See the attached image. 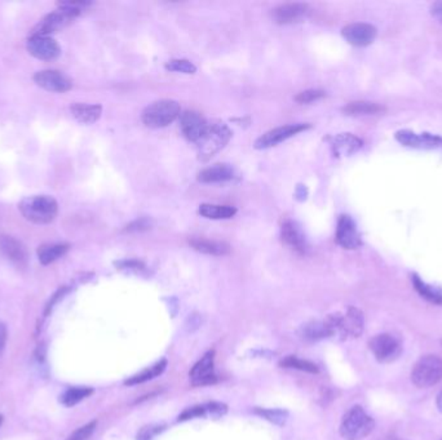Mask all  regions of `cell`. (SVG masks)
I'll list each match as a JSON object with an SVG mask.
<instances>
[{
  "instance_id": "cell-1",
  "label": "cell",
  "mask_w": 442,
  "mask_h": 440,
  "mask_svg": "<svg viewBox=\"0 0 442 440\" xmlns=\"http://www.w3.org/2000/svg\"><path fill=\"white\" fill-rule=\"evenodd\" d=\"M18 208L27 221L32 224L47 225L51 224L57 216L59 204L52 196L34 195L25 198Z\"/></svg>"
},
{
  "instance_id": "cell-2",
  "label": "cell",
  "mask_w": 442,
  "mask_h": 440,
  "mask_svg": "<svg viewBox=\"0 0 442 440\" xmlns=\"http://www.w3.org/2000/svg\"><path fill=\"white\" fill-rule=\"evenodd\" d=\"M374 427V418L370 417L362 407L356 406L344 415L341 421L340 435L345 440H361L372 434Z\"/></svg>"
},
{
  "instance_id": "cell-3",
  "label": "cell",
  "mask_w": 442,
  "mask_h": 440,
  "mask_svg": "<svg viewBox=\"0 0 442 440\" xmlns=\"http://www.w3.org/2000/svg\"><path fill=\"white\" fill-rule=\"evenodd\" d=\"M181 108L173 100L156 101L142 113V122L149 128H163L175 122L180 116Z\"/></svg>"
},
{
  "instance_id": "cell-4",
  "label": "cell",
  "mask_w": 442,
  "mask_h": 440,
  "mask_svg": "<svg viewBox=\"0 0 442 440\" xmlns=\"http://www.w3.org/2000/svg\"><path fill=\"white\" fill-rule=\"evenodd\" d=\"M442 379V359L437 356L420 358L411 372V381L420 389L434 386Z\"/></svg>"
},
{
  "instance_id": "cell-5",
  "label": "cell",
  "mask_w": 442,
  "mask_h": 440,
  "mask_svg": "<svg viewBox=\"0 0 442 440\" xmlns=\"http://www.w3.org/2000/svg\"><path fill=\"white\" fill-rule=\"evenodd\" d=\"M231 137H232V132L226 127V124H209L207 131L197 142L199 158H202L203 161L209 159L229 142Z\"/></svg>"
},
{
  "instance_id": "cell-6",
  "label": "cell",
  "mask_w": 442,
  "mask_h": 440,
  "mask_svg": "<svg viewBox=\"0 0 442 440\" xmlns=\"http://www.w3.org/2000/svg\"><path fill=\"white\" fill-rule=\"evenodd\" d=\"M369 346H370L372 354L381 363L393 362L403 351V346H401L400 340L389 333L376 334L369 342Z\"/></svg>"
},
{
  "instance_id": "cell-7",
  "label": "cell",
  "mask_w": 442,
  "mask_h": 440,
  "mask_svg": "<svg viewBox=\"0 0 442 440\" xmlns=\"http://www.w3.org/2000/svg\"><path fill=\"white\" fill-rule=\"evenodd\" d=\"M79 13H80V11H77V9L60 7L57 12L49 13L39 23L32 35L48 37L49 34L57 32L63 27H66L77 15H79Z\"/></svg>"
},
{
  "instance_id": "cell-8",
  "label": "cell",
  "mask_w": 442,
  "mask_h": 440,
  "mask_svg": "<svg viewBox=\"0 0 442 440\" xmlns=\"http://www.w3.org/2000/svg\"><path fill=\"white\" fill-rule=\"evenodd\" d=\"M309 128V124H288V125H285V127L274 128L271 131L264 133L262 137L256 139L254 146L257 150L269 149V147L276 146L281 142L286 141L287 139H291L295 134H297V133H300L302 131H307Z\"/></svg>"
},
{
  "instance_id": "cell-9",
  "label": "cell",
  "mask_w": 442,
  "mask_h": 440,
  "mask_svg": "<svg viewBox=\"0 0 442 440\" xmlns=\"http://www.w3.org/2000/svg\"><path fill=\"white\" fill-rule=\"evenodd\" d=\"M376 34L378 30L375 26L364 23H349L341 30L343 38L355 46H370L376 38Z\"/></svg>"
},
{
  "instance_id": "cell-10",
  "label": "cell",
  "mask_w": 442,
  "mask_h": 440,
  "mask_svg": "<svg viewBox=\"0 0 442 440\" xmlns=\"http://www.w3.org/2000/svg\"><path fill=\"white\" fill-rule=\"evenodd\" d=\"M336 243L344 249H357L362 246L361 235L352 217L343 215L339 218L336 227Z\"/></svg>"
},
{
  "instance_id": "cell-11",
  "label": "cell",
  "mask_w": 442,
  "mask_h": 440,
  "mask_svg": "<svg viewBox=\"0 0 442 440\" xmlns=\"http://www.w3.org/2000/svg\"><path fill=\"white\" fill-rule=\"evenodd\" d=\"M34 82L48 92H68L73 87L69 77L57 70L39 71L34 75Z\"/></svg>"
},
{
  "instance_id": "cell-12",
  "label": "cell",
  "mask_w": 442,
  "mask_h": 440,
  "mask_svg": "<svg viewBox=\"0 0 442 440\" xmlns=\"http://www.w3.org/2000/svg\"><path fill=\"white\" fill-rule=\"evenodd\" d=\"M26 48L31 56H34L38 60H44V61L54 60L61 54V48L57 44V42L49 37L32 35L27 40Z\"/></svg>"
},
{
  "instance_id": "cell-13",
  "label": "cell",
  "mask_w": 442,
  "mask_h": 440,
  "mask_svg": "<svg viewBox=\"0 0 442 440\" xmlns=\"http://www.w3.org/2000/svg\"><path fill=\"white\" fill-rule=\"evenodd\" d=\"M180 127L186 139L197 144L207 131L209 123L199 113L188 110L180 116Z\"/></svg>"
},
{
  "instance_id": "cell-14",
  "label": "cell",
  "mask_w": 442,
  "mask_h": 440,
  "mask_svg": "<svg viewBox=\"0 0 442 440\" xmlns=\"http://www.w3.org/2000/svg\"><path fill=\"white\" fill-rule=\"evenodd\" d=\"M395 139L405 146L414 149H440L442 137L431 133H415L411 131H398Z\"/></svg>"
},
{
  "instance_id": "cell-15",
  "label": "cell",
  "mask_w": 442,
  "mask_h": 440,
  "mask_svg": "<svg viewBox=\"0 0 442 440\" xmlns=\"http://www.w3.org/2000/svg\"><path fill=\"white\" fill-rule=\"evenodd\" d=\"M214 351H209L192 368L190 379L194 386H206L216 382V375L214 371Z\"/></svg>"
},
{
  "instance_id": "cell-16",
  "label": "cell",
  "mask_w": 442,
  "mask_h": 440,
  "mask_svg": "<svg viewBox=\"0 0 442 440\" xmlns=\"http://www.w3.org/2000/svg\"><path fill=\"white\" fill-rule=\"evenodd\" d=\"M281 237H282V240L286 243L287 246L291 247V249H294L295 252H297V253H305L307 252L308 244H307L305 235H304V232L300 229V226L296 224L295 221L287 220L282 224Z\"/></svg>"
},
{
  "instance_id": "cell-17",
  "label": "cell",
  "mask_w": 442,
  "mask_h": 440,
  "mask_svg": "<svg viewBox=\"0 0 442 440\" xmlns=\"http://www.w3.org/2000/svg\"><path fill=\"white\" fill-rule=\"evenodd\" d=\"M364 325V314L356 308H350L345 315H341L340 340L361 336Z\"/></svg>"
},
{
  "instance_id": "cell-18",
  "label": "cell",
  "mask_w": 442,
  "mask_h": 440,
  "mask_svg": "<svg viewBox=\"0 0 442 440\" xmlns=\"http://www.w3.org/2000/svg\"><path fill=\"white\" fill-rule=\"evenodd\" d=\"M309 13V8L304 3H287L273 9V18L277 23H296Z\"/></svg>"
},
{
  "instance_id": "cell-19",
  "label": "cell",
  "mask_w": 442,
  "mask_h": 440,
  "mask_svg": "<svg viewBox=\"0 0 442 440\" xmlns=\"http://www.w3.org/2000/svg\"><path fill=\"white\" fill-rule=\"evenodd\" d=\"M0 252L17 265H25L27 261V251L20 240L13 237L1 235L0 237Z\"/></svg>"
},
{
  "instance_id": "cell-20",
  "label": "cell",
  "mask_w": 442,
  "mask_h": 440,
  "mask_svg": "<svg viewBox=\"0 0 442 440\" xmlns=\"http://www.w3.org/2000/svg\"><path fill=\"white\" fill-rule=\"evenodd\" d=\"M333 154L338 156H348L355 154L362 147V139H358L350 133H341L336 137H333Z\"/></svg>"
},
{
  "instance_id": "cell-21",
  "label": "cell",
  "mask_w": 442,
  "mask_h": 440,
  "mask_svg": "<svg viewBox=\"0 0 442 440\" xmlns=\"http://www.w3.org/2000/svg\"><path fill=\"white\" fill-rule=\"evenodd\" d=\"M233 177H234V170L229 164H215L199 172L198 181H201L203 184H215V182L229 181Z\"/></svg>"
},
{
  "instance_id": "cell-22",
  "label": "cell",
  "mask_w": 442,
  "mask_h": 440,
  "mask_svg": "<svg viewBox=\"0 0 442 440\" xmlns=\"http://www.w3.org/2000/svg\"><path fill=\"white\" fill-rule=\"evenodd\" d=\"M189 244L198 252L204 255L225 256L231 253V247L224 241H215L207 239H192Z\"/></svg>"
},
{
  "instance_id": "cell-23",
  "label": "cell",
  "mask_w": 442,
  "mask_h": 440,
  "mask_svg": "<svg viewBox=\"0 0 442 440\" xmlns=\"http://www.w3.org/2000/svg\"><path fill=\"white\" fill-rule=\"evenodd\" d=\"M411 282H412V286L415 288V291L423 298H426V301L442 306V288L428 284V283L423 282L422 279L419 278L417 274H414L411 277Z\"/></svg>"
},
{
  "instance_id": "cell-24",
  "label": "cell",
  "mask_w": 442,
  "mask_h": 440,
  "mask_svg": "<svg viewBox=\"0 0 442 440\" xmlns=\"http://www.w3.org/2000/svg\"><path fill=\"white\" fill-rule=\"evenodd\" d=\"M71 114L78 122L83 124H92L100 119L102 114V108L100 105H85V103H75L71 108Z\"/></svg>"
},
{
  "instance_id": "cell-25",
  "label": "cell",
  "mask_w": 442,
  "mask_h": 440,
  "mask_svg": "<svg viewBox=\"0 0 442 440\" xmlns=\"http://www.w3.org/2000/svg\"><path fill=\"white\" fill-rule=\"evenodd\" d=\"M386 108L379 103L369 102V101H355L349 102L347 106L343 108L344 114L352 116L376 115L383 113Z\"/></svg>"
},
{
  "instance_id": "cell-26",
  "label": "cell",
  "mask_w": 442,
  "mask_h": 440,
  "mask_svg": "<svg viewBox=\"0 0 442 440\" xmlns=\"http://www.w3.org/2000/svg\"><path fill=\"white\" fill-rule=\"evenodd\" d=\"M199 213L202 216L211 220H228L232 218L237 209L231 206H215V204H202L199 207Z\"/></svg>"
},
{
  "instance_id": "cell-27",
  "label": "cell",
  "mask_w": 442,
  "mask_h": 440,
  "mask_svg": "<svg viewBox=\"0 0 442 440\" xmlns=\"http://www.w3.org/2000/svg\"><path fill=\"white\" fill-rule=\"evenodd\" d=\"M69 249L68 244H46L38 249L39 261L43 265H49L65 255Z\"/></svg>"
},
{
  "instance_id": "cell-28",
  "label": "cell",
  "mask_w": 442,
  "mask_h": 440,
  "mask_svg": "<svg viewBox=\"0 0 442 440\" xmlns=\"http://www.w3.org/2000/svg\"><path fill=\"white\" fill-rule=\"evenodd\" d=\"M166 367H167V362H166V360H161V362H158V363L154 364V365L150 367V368H147L145 371L140 372L139 375L132 376L131 379L125 381V385L133 386V385L144 384V382H147L149 379H155V377H158L161 373H163V371L166 370Z\"/></svg>"
},
{
  "instance_id": "cell-29",
  "label": "cell",
  "mask_w": 442,
  "mask_h": 440,
  "mask_svg": "<svg viewBox=\"0 0 442 440\" xmlns=\"http://www.w3.org/2000/svg\"><path fill=\"white\" fill-rule=\"evenodd\" d=\"M302 337L305 340L318 341L322 339L330 337L327 327L325 325V320L322 322H310L309 325L302 327Z\"/></svg>"
},
{
  "instance_id": "cell-30",
  "label": "cell",
  "mask_w": 442,
  "mask_h": 440,
  "mask_svg": "<svg viewBox=\"0 0 442 440\" xmlns=\"http://www.w3.org/2000/svg\"><path fill=\"white\" fill-rule=\"evenodd\" d=\"M93 390L91 387H73L65 394L62 395L61 401L66 407H73L79 402H82L85 398H88L92 394Z\"/></svg>"
},
{
  "instance_id": "cell-31",
  "label": "cell",
  "mask_w": 442,
  "mask_h": 440,
  "mask_svg": "<svg viewBox=\"0 0 442 440\" xmlns=\"http://www.w3.org/2000/svg\"><path fill=\"white\" fill-rule=\"evenodd\" d=\"M281 365L285 368H293V370H299V371L308 372V373H318L316 364L295 358V356H287L286 359L281 362Z\"/></svg>"
},
{
  "instance_id": "cell-32",
  "label": "cell",
  "mask_w": 442,
  "mask_h": 440,
  "mask_svg": "<svg viewBox=\"0 0 442 440\" xmlns=\"http://www.w3.org/2000/svg\"><path fill=\"white\" fill-rule=\"evenodd\" d=\"M255 413L265 418V420L271 421L273 424L279 426L285 425L287 417H288V413L283 410H262V408H256Z\"/></svg>"
},
{
  "instance_id": "cell-33",
  "label": "cell",
  "mask_w": 442,
  "mask_h": 440,
  "mask_svg": "<svg viewBox=\"0 0 442 440\" xmlns=\"http://www.w3.org/2000/svg\"><path fill=\"white\" fill-rule=\"evenodd\" d=\"M166 69L183 74H194L197 71V68L193 62L188 60H172L166 63Z\"/></svg>"
},
{
  "instance_id": "cell-34",
  "label": "cell",
  "mask_w": 442,
  "mask_h": 440,
  "mask_svg": "<svg viewBox=\"0 0 442 440\" xmlns=\"http://www.w3.org/2000/svg\"><path fill=\"white\" fill-rule=\"evenodd\" d=\"M322 97H325V92H324V91L308 89V91L299 93V94L295 97V100H296V102H299V103H310V102H314V101L319 100V99H322Z\"/></svg>"
},
{
  "instance_id": "cell-35",
  "label": "cell",
  "mask_w": 442,
  "mask_h": 440,
  "mask_svg": "<svg viewBox=\"0 0 442 440\" xmlns=\"http://www.w3.org/2000/svg\"><path fill=\"white\" fill-rule=\"evenodd\" d=\"M94 429H96V421L90 422V424L82 426V427H79L77 432H74V433L71 434L66 440H87L92 435Z\"/></svg>"
},
{
  "instance_id": "cell-36",
  "label": "cell",
  "mask_w": 442,
  "mask_h": 440,
  "mask_svg": "<svg viewBox=\"0 0 442 440\" xmlns=\"http://www.w3.org/2000/svg\"><path fill=\"white\" fill-rule=\"evenodd\" d=\"M206 412H207V410H206L204 406L192 407V408H189V410H184V412L178 416V421H186V420H190V418L201 417Z\"/></svg>"
},
{
  "instance_id": "cell-37",
  "label": "cell",
  "mask_w": 442,
  "mask_h": 440,
  "mask_svg": "<svg viewBox=\"0 0 442 440\" xmlns=\"http://www.w3.org/2000/svg\"><path fill=\"white\" fill-rule=\"evenodd\" d=\"M150 226H152V222H150L147 218H140V220H136V221H133L132 224L128 225V226L125 227V232H145L147 229H150Z\"/></svg>"
},
{
  "instance_id": "cell-38",
  "label": "cell",
  "mask_w": 442,
  "mask_h": 440,
  "mask_svg": "<svg viewBox=\"0 0 442 440\" xmlns=\"http://www.w3.org/2000/svg\"><path fill=\"white\" fill-rule=\"evenodd\" d=\"M161 426H147V427H142L140 430V433L137 434V440H152V438L154 436L155 434L161 432Z\"/></svg>"
},
{
  "instance_id": "cell-39",
  "label": "cell",
  "mask_w": 442,
  "mask_h": 440,
  "mask_svg": "<svg viewBox=\"0 0 442 440\" xmlns=\"http://www.w3.org/2000/svg\"><path fill=\"white\" fill-rule=\"evenodd\" d=\"M204 407H206V410L209 412L211 415H214V416H221L226 412V406L223 404V403H209Z\"/></svg>"
},
{
  "instance_id": "cell-40",
  "label": "cell",
  "mask_w": 442,
  "mask_h": 440,
  "mask_svg": "<svg viewBox=\"0 0 442 440\" xmlns=\"http://www.w3.org/2000/svg\"><path fill=\"white\" fill-rule=\"evenodd\" d=\"M118 268L121 269H133V270H141L144 269V263H139V261H123V263H116Z\"/></svg>"
},
{
  "instance_id": "cell-41",
  "label": "cell",
  "mask_w": 442,
  "mask_h": 440,
  "mask_svg": "<svg viewBox=\"0 0 442 440\" xmlns=\"http://www.w3.org/2000/svg\"><path fill=\"white\" fill-rule=\"evenodd\" d=\"M431 15L442 25V1H436L431 6Z\"/></svg>"
},
{
  "instance_id": "cell-42",
  "label": "cell",
  "mask_w": 442,
  "mask_h": 440,
  "mask_svg": "<svg viewBox=\"0 0 442 440\" xmlns=\"http://www.w3.org/2000/svg\"><path fill=\"white\" fill-rule=\"evenodd\" d=\"M6 342H7V328L0 322V356L6 348Z\"/></svg>"
},
{
  "instance_id": "cell-43",
  "label": "cell",
  "mask_w": 442,
  "mask_h": 440,
  "mask_svg": "<svg viewBox=\"0 0 442 440\" xmlns=\"http://www.w3.org/2000/svg\"><path fill=\"white\" fill-rule=\"evenodd\" d=\"M188 322H189V323L186 325V327H188V329H189L190 332L194 331V329H197V328L201 325V319L197 317V314H193L192 317L189 318Z\"/></svg>"
},
{
  "instance_id": "cell-44",
  "label": "cell",
  "mask_w": 442,
  "mask_h": 440,
  "mask_svg": "<svg viewBox=\"0 0 442 440\" xmlns=\"http://www.w3.org/2000/svg\"><path fill=\"white\" fill-rule=\"evenodd\" d=\"M437 408H438L442 413V391L438 394V396H437Z\"/></svg>"
},
{
  "instance_id": "cell-45",
  "label": "cell",
  "mask_w": 442,
  "mask_h": 440,
  "mask_svg": "<svg viewBox=\"0 0 442 440\" xmlns=\"http://www.w3.org/2000/svg\"><path fill=\"white\" fill-rule=\"evenodd\" d=\"M384 440H403V439H400V438H395V436H388V438H386V439Z\"/></svg>"
},
{
  "instance_id": "cell-46",
  "label": "cell",
  "mask_w": 442,
  "mask_h": 440,
  "mask_svg": "<svg viewBox=\"0 0 442 440\" xmlns=\"http://www.w3.org/2000/svg\"><path fill=\"white\" fill-rule=\"evenodd\" d=\"M1 422H3V417L0 416V425H1Z\"/></svg>"
}]
</instances>
